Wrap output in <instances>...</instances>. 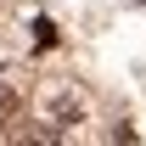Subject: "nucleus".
<instances>
[{"label":"nucleus","mask_w":146,"mask_h":146,"mask_svg":"<svg viewBox=\"0 0 146 146\" xmlns=\"http://www.w3.org/2000/svg\"><path fill=\"white\" fill-rule=\"evenodd\" d=\"M34 45H56V28H51V23H34Z\"/></svg>","instance_id":"obj_1"},{"label":"nucleus","mask_w":146,"mask_h":146,"mask_svg":"<svg viewBox=\"0 0 146 146\" xmlns=\"http://www.w3.org/2000/svg\"><path fill=\"white\" fill-rule=\"evenodd\" d=\"M0 118H11V96H6V90H0Z\"/></svg>","instance_id":"obj_2"}]
</instances>
